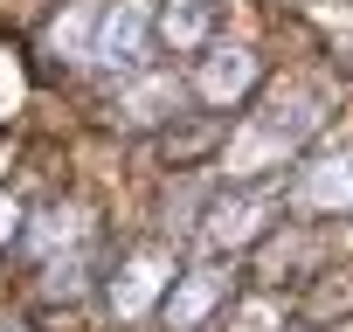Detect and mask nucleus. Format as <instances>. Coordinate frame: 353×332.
I'll list each match as a JSON object with an SVG mask.
<instances>
[{
	"mask_svg": "<svg viewBox=\"0 0 353 332\" xmlns=\"http://www.w3.org/2000/svg\"><path fill=\"white\" fill-rule=\"evenodd\" d=\"M243 76H250V63H243V56H236V63H215V70H208V90L222 97V90H236Z\"/></svg>",
	"mask_w": 353,
	"mask_h": 332,
	"instance_id": "1",
	"label": "nucleus"
}]
</instances>
